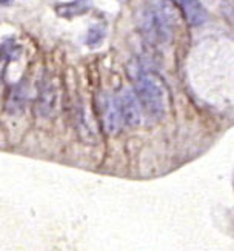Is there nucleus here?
<instances>
[{
	"label": "nucleus",
	"instance_id": "obj_11",
	"mask_svg": "<svg viewBox=\"0 0 234 251\" xmlns=\"http://www.w3.org/2000/svg\"><path fill=\"white\" fill-rule=\"evenodd\" d=\"M11 2H13V0H0V5L5 6V5H9Z\"/></svg>",
	"mask_w": 234,
	"mask_h": 251
},
{
	"label": "nucleus",
	"instance_id": "obj_8",
	"mask_svg": "<svg viewBox=\"0 0 234 251\" xmlns=\"http://www.w3.org/2000/svg\"><path fill=\"white\" fill-rule=\"evenodd\" d=\"M26 97H28V90H26V85L24 82H19L17 85H14L13 88L9 91L8 96V100H6V110L9 113H17L20 111L22 108L25 106L26 102Z\"/></svg>",
	"mask_w": 234,
	"mask_h": 251
},
{
	"label": "nucleus",
	"instance_id": "obj_10",
	"mask_svg": "<svg viewBox=\"0 0 234 251\" xmlns=\"http://www.w3.org/2000/svg\"><path fill=\"white\" fill-rule=\"evenodd\" d=\"M220 13L230 25H234V0H222Z\"/></svg>",
	"mask_w": 234,
	"mask_h": 251
},
{
	"label": "nucleus",
	"instance_id": "obj_4",
	"mask_svg": "<svg viewBox=\"0 0 234 251\" xmlns=\"http://www.w3.org/2000/svg\"><path fill=\"white\" fill-rule=\"evenodd\" d=\"M102 117H104V128L108 134H117L119 129L122 126V113H120V106L119 100L114 99L113 96H106L102 103Z\"/></svg>",
	"mask_w": 234,
	"mask_h": 251
},
{
	"label": "nucleus",
	"instance_id": "obj_5",
	"mask_svg": "<svg viewBox=\"0 0 234 251\" xmlns=\"http://www.w3.org/2000/svg\"><path fill=\"white\" fill-rule=\"evenodd\" d=\"M36 106H37V111L45 117L54 113L55 106H57V90H55V86L52 85L51 80L43 79L39 83Z\"/></svg>",
	"mask_w": 234,
	"mask_h": 251
},
{
	"label": "nucleus",
	"instance_id": "obj_9",
	"mask_svg": "<svg viewBox=\"0 0 234 251\" xmlns=\"http://www.w3.org/2000/svg\"><path fill=\"white\" fill-rule=\"evenodd\" d=\"M105 39V28L100 26V25H96V26H91L86 32V39H85V43L88 47H99L102 40Z\"/></svg>",
	"mask_w": 234,
	"mask_h": 251
},
{
	"label": "nucleus",
	"instance_id": "obj_6",
	"mask_svg": "<svg viewBox=\"0 0 234 251\" xmlns=\"http://www.w3.org/2000/svg\"><path fill=\"white\" fill-rule=\"evenodd\" d=\"M185 19L191 26H200L208 20V13L199 0H181Z\"/></svg>",
	"mask_w": 234,
	"mask_h": 251
},
{
	"label": "nucleus",
	"instance_id": "obj_7",
	"mask_svg": "<svg viewBox=\"0 0 234 251\" xmlns=\"http://www.w3.org/2000/svg\"><path fill=\"white\" fill-rule=\"evenodd\" d=\"M91 0H73L68 3H60L55 6V13L63 19H74L82 14H86L91 9Z\"/></svg>",
	"mask_w": 234,
	"mask_h": 251
},
{
	"label": "nucleus",
	"instance_id": "obj_2",
	"mask_svg": "<svg viewBox=\"0 0 234 251\" xmlns=\"http://www.w3.org/2000/svg\"><path fill=\"white\" fill-rule=\"evenodd\" d=\"M134 91L145 111L153 117H162L166 110V88L160 75L137 67Z\"/></svg>",
	"mask_w": 234,
	"mask_h": 251
},
{
	"label": "nucleus",
	"instance_id": "obj_1",
	"mask_svg": "<svg viewBox=\"0 0 234 251\" xmlns=\"http://www.w3.org/2000/svg\"><path fill=\"white\" fill-rule=\"evenodd\" d=\"M179 20V11L171 0H150L140 16V28L148 42L156 45L168 43Z\"/></svg>",
	"mask_w": 234,
	"mask_h": 251
},
{
	"label": "nucleus",
	"instance_id": "obj_3",
	"mask_svg": "<svg viewBox=\"0 0 234 251\" xmlns=\"http://www.w3.org/2000/svg\"><path fill=\"white\" fill-rule=\"evenodd\" d=\"M119 106L122 119L128 126H139L142 124V105L140 100L136 94V91H132L130 88L122 90L119 94Z\"/></svg>",
	"mask_w": 234,
	"mask_h": 251
}]
</instances>
